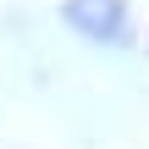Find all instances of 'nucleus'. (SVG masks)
<instances>
[{"instance_id":"f257e3e1","label":"nucleus","mask_w":149,"mask_h":149,"mask_svg":"<svg viewBox=\"0 0 149 149\" xmlns=\"http://www.w3.org/2000/svg\"><path fill=\"white\" fill-rule=\"evenodd\" d=\"M61 22L94 44H116L127 33V6L122 0H61Z\"/></svg>"}]
</instances>
